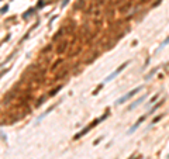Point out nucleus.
<instances>
[{
    "label": "nucleus",
    "mask_w": 169,
    "mask_h": 159,
    "mask_svg": "<svg viewBox=\"0 0 169 159\" xmlns=\"http://www.w3.org/2000/svg\"><path fill=\"white\" fill-rule=\"evenodd\" d=\"M140 90H142V86H138V87H135L134 90H131V92H128L127 94H124L123 97H120V99H118V100L116 101V104H123V103H126V101H127L128 99H131L133 96H135V94H137V93H138Z\"/></svg>",
    "instance_id": "obj_1"
},
{
    "label": "nucleus",
    "mask_w": 169,
    "mask_h": 159,
    "mask_svg": "<svg viewBox=\"0 0 169 159\" xmlns=\"http://www.w3.org/2000/svg\"><path fill=\"white\" fill-rule=\"evenodd\" d=\"M100 121H102V118H96L94 121H92L89 127H86V128H83V130H82V131H80L79 134H76V135H75V140H79V138H82V137H83L85 134H87V132H89V131H90V130H92L93 127H96V125H97V124H99Z\"/></svg>",
    "instance_id": "obj_2"
},
{
    "label": "nucleus",
    "mask_w": 169,
    "mask_h": 159,
    "mask_svg": "<svg viewBox=\"0 0 169 159\" xmlns=\"http://www.w3.org/2000/svg\"><path fill=\"white\" fill-rule=\"evenodd\" d=\"M128 63H130L128 61H127V62H124V63H121V65L118 66V69H116V70H114V72H113L111 75H109V76H107V78L104 79L103 85H104V83H107V82H110V80H113V79H114V78H116V76H117V75L120 73V72H123V70H124V68H126V66H127Z\"/></svg>",
    "instance_id": "obj_3"
},
{
    "label": "nucleus",
    "mask_w": 169,
    "mask_h": 159,
    "mask_svg": "<svg viewBox=\"0 0 169 159\" xmlns=\"http://www.w3.org/2000/svg\"><path fill=\"white\" fill-rule=\"evenodd\" d=\"M145 118H147V116H142L141 118H138V121H137V123H135V124H134V125H133V127L127 131V134H128V135H130V134H133V132H134V131L140 127V124H141V123H144V120H145Z\"/></svg>",
    "instance_id": "obj_4"
},
{
    "label": "nucleus",
    "mask_w": 169,
    "mask_h": 159,
    "mask_svg": "<svg viewBox=\"0 0 169 159\" xmlns=\"http://www.w3.org/2000/svg\"><path fill=\"white\" fill-rule=\"evenodd\" d=\"M66 48H68V42H66V41H62V42H59V45H58V48H56V52H58V54H62V52L66 51Z\"/></svg>",
    "instance_id": "obj_5"
},
{
    "label": "nucleus",
    "mask_w": 169,
    "mask_h": 159,
    "mask_svg": "<svg viewBox=\"0 0 169 159\" xmlns=\"http://www.w3.org/2000/svg\"><path fill=\"white\" fill-rule=\"evenodd\" d=\"M145 97H147V96H141L138 100H135V101H134V103H133V104L128 107V110H134L137 106H140V104H141V101H144V100H145Z\"/></svg>",
    "instance_id": "obj_6"
},
{
    "label": "nucleus",
    "mask_w": 169,
    "mask_h": 159,
    "mask_svg": "<svg viewBox=\"0 0 169 159\" xmlns=\"http://www.w3.org/2000/svg\"><path fill=\"white\" fill-rule=\"evenodd\" d=\"M164 101H165V99H162V100H159V101H158V103H157V104H155V106L152 107V110H151V111H149L148 114H154V113H155V111H157V110H158V109H159V107L162 106V104H164Z\"/></svg>",
    "instance_id": "obj_7"
},
{
    "label": "nucleus",
    "mask_w": 169,
    "mask_h": 159,
    "mask_svg": "<svg viewBox=\"0 0 169 159\" xmlns=\"http://www.w3.org/2000/svg\"><path fill=\"white\" fill-rule=\"evenodd\" d=\"M66 75H68V69H63V70H61V72L55 76V80H61V79H63Z\"/></svg>",
    "instance_id": "obj_8"
},
{
    "label": "nucleus",
    "mask_w": 169,
    "mask_h": 159,
    "mask_svg": "<svg viewBox=\"0 0 169 159\" xmlns=\"http://www.w3.org/2000/svg\"><path fill=\"white\" fill-rule=\"evenodd\" d=\"M130 7H131V1H127L124 6L120 7V13H127V10H128Z\"/></svg>",
    "instance_id": "obj_9"
},
{
    "label": "nucleus",
    "mask_w": 169,
    "mask_h": 159,
    "mask_svg": "<svg viewBox=\"0 0 169 159\" xmlns=\"http://www.w3.org/2000/svg\"><path fill=\"white\" fill-rule=\"evenodd\" d=\"M65 31H66V30H65V27H63V28H61V30H59V31H58V32L54 35V41H56V39H58L61 35H63V32H65Z\"/></svg>",
    "instance_id": "obj_10"
},
{
    "label": "nucleus",
    "mask_w": 169,
    "mask_h": 159,
    "mask_svg": "<svg viewBox=\"0 0 169 159\" xmlns=\"http://www.w3.org/2000/svg\"><path fill=\"white\" fill-rule=\"evenodd\" d=\"M158 69H159V68H155V69H152V70H151V72H149V73L145 76V80H149V79H151V78H152V76H154V75L158 72Z\"/></svg>",
    "instance_id": "obj_11"
},
{
    "label": "nucleus",
    "mask_w": 169,
    "mask_h": 159,
    "mask_svg": "<svg viewBox=\"0 0 169 159\" xmlns=\"http://www.w3.org/2000/svg\"><path fill=\"white\" fill-rule=\"evenodd\" d=\"M61 89H62V85H59V86H56V87H55V89H54L52 92H49V94H48V96H49V97H52V96H55V94H56V93H58V92H59Z\"/></svg>",
    "instance_id": "obj_12"
},
{
    "label": "nucleus",
    "mask_w": 169,
    "mask_h": 159,
    "mask_svg": "<svg viewBox=\"0 0 169 159\" xmlns=\"http://www.w3.org/2000/svg\"><path fill=\"white\" fill-rule=\"evenodd\" d=\"M166 44H169V37H168V38H166V39H165V41H164V42H162V44H161V45H159V48H158V51H161V49H162L164 47H166Z\"/></svg>",
    "instance_id": "obj_13"
},
{
    "label": "nucleus",
    "mask_w": 169,
    "mask_h": 159,
    "mask_svg": "<svg viewBox=\"0 0 169 159\" xmlns=\"http://www.w3.org/2000/svg\"><path fill=\"white\" fill-rule=\"evenodd\" d=\"M61 63H62V59H58V61H56V62L54 63V66H52L51 69H52V70H55V69H56V68H58V66H59Z\"/></svg>",
    "instance_id": "obj_14"
},
{
    "label": "nucleus",
    "mask_w": 169,
    "mask_h": 159,
    "mask_svg": "<svg viewBox=\"0 0 169 159\" xmlns=\"http://www.w3.org/2000/svg\"><path fill=\"white\" fill-rule=\"evenodd\" d=\"M32 11H34V10H32V8H30V10H28V13H25V14L23 16V18H28V17L32 14Z\"/></svg>",
    "instance_id": "obj_15"
},
{
    "label": "nucleus",
    "mask_w": 169,
    "mask_h": 159,
    "mask_svg": "<svg viewBox=\"0 0 169 159\" xmlns=\"http://www.w3.org/2000/svg\"><path fill=\"white\" fill-rule=\"evenodd\" d=\"M162 117H164V114H161V116H158V117H155V118L152 120V124H157V123H158V121H159L161 118H162Z\"/></svg>",
    "instance_id": "obj_16"
},
{
    "label": "nucleus",
    "mask_w": 169,
    "mask_h": 159,
    "mask_svg": "<svg viewBox=\"0 0 169 159\" xmlns=\"http://www.w3.org/2000/svg\"><path fill=\"white\" fill-rule=\"evenodd\" d=\"M44 100H45V96H42V97H41V99H38V101H37V106H38V107H39V106H41V104H42V103H44Z\"/></svg>",
    "instance_id": "obj_17"
},
{
    "label": "nucleus",
    "mask_w": 169,
    "mask_h": 159,
    "mask_svg": "<svg viewBox=\"0 0 169 159\" xmlns=\"http://www.w3.org/2000/svg\"><path fill=\"white\" fill-rule=\"evenodd\" d=\"M49 49H52V45H48L47 48H44V49H42V54H45V52H48Z\"/></svg>",
    "instance_id": "obj_18"
},
{
    "label": "nucleus",
    "mask_w": 169,
    "mask_h": 159,
    "mask_svg": "<svg viewBox=\"0 0 169 159\" xmlns=\"http://www.w3.org/2000/svg\"><path fill=\"white\" fill-rule=\"evenodd\" d=\"M158 99V94H155V96H152V99L149 100V103H155V100Z\"/></svg>",
    "instance_id": "obj_19"
},
{
    "label": "nucleus",
    "mask_w": 169,
    "mask_h": 159,
    "mask_svg": "<svg viewBox=\"0 0 169 159\" xmlns=\"http://www.w3.org/2000/svg\"><path fill=\"white\" fill-rule=\"evenodd\" d=\"M68 3H69V0H63V1H62V4H61V7L63 8V7H65V6L68 4Z\"/></svg>",
    "instance_id": "obj_20"
},
{
    "label": "nucleus",
    "mask_w": 169,
    "mask_h": 159,
    "mask_svg": "<svg viewBox=\"0 0 169 159\" xmlns=\"http://www.w3.org/2000/svg\"><path fill=\"white\" fill-rule=\"evenodd\" d=\"M44 4H45V3H44V1H42V0H41V1H38V7H42V6H44Z\"/></svg>",
    "instance_id": "obj_21"
},
{
    "label": "nucleus",
    "mask_w": 169,
    "mask_h": 159,
    "mask_svg": "<svg viewBox=\"0 0 169 159\" xmlns=\"http://www.w3.org/2000/svg\"><path fill=\"white\" fill-rule=\"evenodd\" d=\"M7 10H8V7H7V6H6V7H3V8H1V13H6V11H7Z\"/></svg>",
    "instance_id": "obj_22"
},
{
    "label": "nucleus",
    "mask_w": 169,
    "mask_h": 159,
    "mask_svg": "<svg viewBox=\"0 0 169 159\" xmlns=\"http://www.w3.org/2000/svg\"><path fill=\"white\" fill-rule=\"evenodd\" d=\"M159 3H161V0H157V1H155V3H154V4H152V7H155V6H158V4H159Z\"/></svg>",
    "instance_id": "obj_23"
},
{
    "label": "nucleus",
    "mask_w": 169,
    "mask_h": 159,
    "mask_svg": "<svg viewBox=\"0 0 169 159\" xmlns=\"http://www.w3.org/2000/svg\"><path fill=\"white\" fill-rule=\"evenodd\" d=\"M121 1H123V0H114V1H113V4H120Z\"/></svg>",
    "instance_id": "obj_24"
},
{
    "label": "nucleus",
    "mask_w": 169,
    "mask_h": 159,
    "mask_svg": "<svg viewBox=\"0 0 169 159\" xmlns=\"http://www.w3.org/2000/svg\"><path fill=\"white\" fill-rule=\"evenodd\" d=\"M147 1H149V0H140V3H141V4H144V3H147Z\"/></svg>",
    "instance_id": "obj_25"
},
{
    "label": "nucleus",
    "mask_w": 169,
    "mask_h": 159,
    "mask_svg": "<svg viewBox=\"0 0 169 159\" xmlns=\"http://www.w3.org/2000/svg\"><path fill=\"white\" fill-rule=\"evenodd\" d=\"M168 158H169V155H168Z\"/></svg>",
    "instance_id": "obj_26"
}]
</instances>
